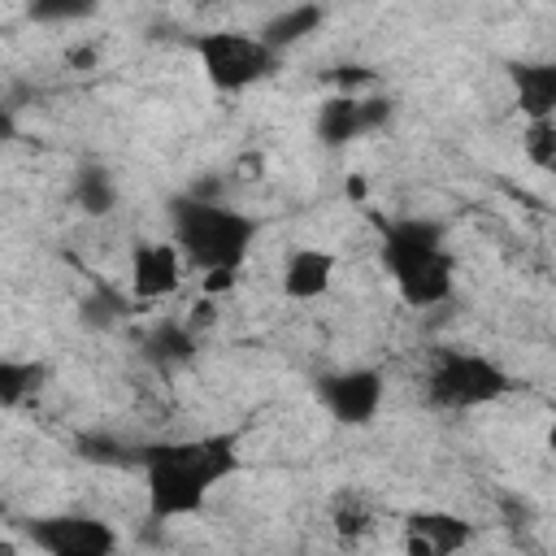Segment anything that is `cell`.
Returning a JSON list of instances; mask_svg holds the SVG:
<instances>
[{"instance_id":"8","label":"cell","mask_w":556,"mask_h":556,"mask_svg":"<svg viewBox=\"0 0 556 556\" xmlns=\"http://www.w3.org/2000/svg\"><path fill=\"white\" fill-rule=\"evenodd\" d=\"M387 117V104L382 100H361V96H330L321 109H317V139L326 148H343L348 139H361L369 135L374 126H382Z\"/></svg>"},{"instance_id":"7","label":"cell","mask_w":556,"mask_h":556,"mask_svg":"<svg viewBox=\"0 0 556 556\" xmlns=\"http://www.w3.org/2000/svg\"><path fill=\"white\" fill-rule=\"evenodd\" d=\"M30 543L48 556H104L117 547V534L96 517H48L30 526Z\"/></svg>"},{"instance_id":"2","label":"cell","mask_w":556,"mask_h":556,"mask_svg":"<svg viewBox=\"0 0 556 556\" xmlns=\"http://www.w3.org/2000/svg\"><path fill=\"white\" fill-rule=\"evenodd\" d=\"M382 265L408 308H434L452 295V248L439 222L400 217L382 226Z\"/></svg>"},{"instance_id":"6","label":"cell","mask_w":556,"mask_h":556,"mask_svg":"<svg viewBox=\"0 0 556 556\" xmlns=\"http://www.w3.org/2000/svg\"><path fill=\"white\" fill-rule=\"evenodd\" d=\"M317 395H321V408L339 426H369L382 408V374L369 365H352V369L321 378Z\"/></svg>"},{"instance_id":"15","label":"cell","mask_w":556,"mask_h":556,"mask_svg":"<svg viewBox=\"0 0 556 556\" xmlns=\"http://www.w3.org/2000/svg\"><path fill=\"white\" fill-rule=\"evenodd\" d=\"M521 152L530 156V165H539V169H552V161H556V117H543V122H526V135H521Z\"/></svg>"},{"instance_id":"4","label":"cell","mask_w":556,"mask_h":556,"mask_svg":"<svg viewBox=\"0 0 556 556\" xmlns=\"http://www.w3.org/2000/svg\"><path fill=\"white\" fill-rule=\"evenodd\" d=\"M195 56L217 91H243L278 65V48L252 30H208L195 39Z\"/></svg>"},{"instance_id":"3","label":"cell","mask_w":556,"mask_h":556,"mask_svg":"<svg viewBox=\"0 0 556 556\" xmlns=\"http://www.w3.org/2000/svg\"><path fill=\"white\" fill-rule=\"evenodd\" d=\"M169 226H174V243L182 248L187 265H195L200 274L239 269L256 243V217H248L222 200H204V195L178 200L169 213Z\"/></svg>"},{"instance_id":"5","label":"cell","mask_w":556,"mask_h":556,"mask_svg":"<svg viewBox=\"0 0 556 556\" xmlns=\"http://www.w3.org/2000/svg\"><path fill=\"white\" fill-rule=\"evenodd\" d=\"M426 391H430V404H434V408L465 413V408L495 404V400L508 391V374H504L491 356H478V352H447V356H439V365L430 369Z\"/></svg>"},{"instance_id":"13","label":"cell","mask_w":556,"mask_h":556,"mask_svg":"<svg viewBox=\"0 0 556 556\" xmlns=\"http://www.w3.org/2000/svg\"><path fill=\"white\" fill-rule=\"evenodd\" d=\"M321 26V9L317 4H295V9H282L261 35L282 52V48H291V43H300L304 35H313Z\"/></svg>"},{"instance_id":"16","label":"cell","mask_w":556,"mask_h":556,"mask_svg":"<svg viewBox=\"0 0 556 556\" xmlns=\"http://www.w3.org/2000/svg\"><path fill=\"white\" fill-rule=\"evenodd\" d=\"M100 0H30V17L35 22H78L96 9Z\"/></svg>"},{"instance_id":"9","label":"cell","mask_w":556,"mask_h":556,"mask_svg":"<svg viewBox=\"0 0 556 556\" xmlns=\"http://www.w3.org/2000/svg\"><path fill=\"white\" fill-rule=\"evenodd\" d=\"M182 248L174 239H156V243H139L130 256V287L139 300H161L169 291H178L182 282Z\"/></svg>"},{"instance_id":"12","label":"cell","mask_w":556,"mask_h":556,"mask_svg":"<svg viewBox=\"0 0 556 556\" xmlns=\"http://www.w3.org/2000/svg\"><path fill=\"white\" fill-rule=\"evenodd\" d=\"M469 543V521L452 513H413L404 521V547L417 556H447Z\"/></svg>"},{"instance_id":"18","label":"cell","mask_w":556,"mask_h":556,"mask_svg":"<svg viewBox=\"0 0 556 556\" xmlns=\"http://www.w3.org/2000/svg\"><path fill=\"white\" fill-rule=\"evenodd\" d=\"M235 274H239V269H208V274H204V295L230 291V287H235Z\"/></svg>"},{"instance_id":"19","label":"cell","mask_w":556,"mask_h":556,"mask_svg":"<svg viewBox=\"0 0 556 556\" xmlns=\"http://www.w3.org/2000/svg\"><path fill=\"white\" fill-rule=\"evenodd\" d=\"M547 174H556V161H552V169H547Z\"/></svg>"},{"instance_id":"14","label":"cell","mask_w":556,"mask_h":556,"mask_svg":"<svg viewBox=\"0 0 556 556\" xmlns=\"http://www.w3.org/2000/svg\"><path fill=\"white\" fill-rule=\"evenodd\" d=\"M35 378H39V365L35 361H0V404L4 408H17L26 391H35Z\"/></svg>"},{"instance_id":"10","label":"cell","mask_w":556,"mask_h":556,"mask_svg":"<svg viewBox=\"0 0 556 556\" xmlns=\"http://www.w3.org/2000/svg\"><path fill=\"white\" fill-rule=\"evenodd\" d=\"M334 252L326 248H313V243H300L287 252L282 261V274H278V287L287 300H321L330 287H334Z\"/></svg>"},{"instance_id":"11","label":"cell","mask_w":556,"mask_h":556,"mask_svg":"<svg viewBox=\"0 0 556 556\" xmlns=\"http://www.w3.org/2000/svg\"><path fill=\"white\" fill-rule=\"evenodd\" d=\"M508 83L526 122L556 117V61H517L508 70Z\"/></svg>"},{"instance_id":"1","label":"cell","mask_w":556,"mask_h":556,"mask_svg":"<svg viewBox=\"0 0 556 556\" xmlns=\"http://www.w3.org/2000/svg\"><path fill=\"white\" fill-rule=\"evenodd\" d=\"M235 430H213V434H191L174 443H156L143 452V495L152 521H178L195 517L208 495L243 469Z\"/></svg>"},{"instance_id":"17","label":"cell","mask_w":556,"mask_h":556,"mask_svg":"<svg viewBox=\"0 0 556 556\" xmlns=\"http://www.w3.org/2000/svg\"><path fill=\"white\" fill-rule=\"evenodd\" d=\"M78 200H83L91 213H104V208L113 204V182H109V174H100V169L83 174V182H78Z\"/></svg>"}]
</instances>
